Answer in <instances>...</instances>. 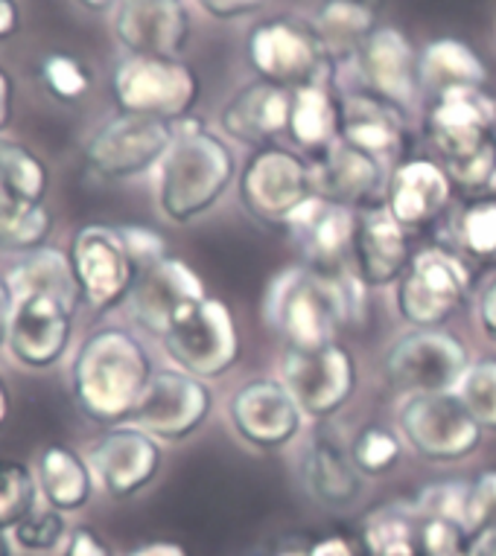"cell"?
Returning <instances> with one entry per match:
<instances>
[{
    "instance_id": "1",
    "label": "cell",
    "mask_w": 496,
    "mask_h": 556,
    "mask_svg": "<svg viewBox=\"0 0 496 556\" xmlns=\"http://www.w3.org/2000/svg\"><path fill=\"white\" fill-rule=\"evenodd\" d=\"M156 370L147 344L135 329L102 324L76 344L67 382L85 420L109 429L132 420Z\"/></svg>"
},
{
    "instance_id": "2",
    "label": "cell",
    "mask_w": 496,
    "mask_h": 556,
    "mask_svg": "<svg viewBox=\"0 0 496 556\" xmlns=\"http://www.w3.org/2000/svg\"><path fill=\"white\" fill-rule=\"evenodd\" d=\"M237 175L228 140L190 114L175 123L173 147L156 169L158 211L173 225H190L225 199Z\"/></svg>"
},
{
    "instance_id": "3",
    "label": "cell",
    "mask_w": 496,
    "mask_h": 556,
    "mask_svg": "<svg viewBox=\"0 0 496 556\" xmlns=\"http://www.w3.org/2000/svg\"><path fill=\"white\" fill-rule=\"evenodd\" d=\"M357 274H322L310 265H293L275 274L263 301V318L289 350H322L339 341L354 318Z\"/></svg>"
},
{
    "instance_id": "4",
    "label": "cell",
    "mask_w": 496,
    "mask_h": 556,
    "mask_svg": "<svg viewBox=\"0 0 496 556\" xmlns=\"http://www.w3.org/2000/svg\"><path fill=\"white\" fill-rule=\"evenodd\" d=\"M199 97V74L170 55H123L111 74V100L123 114L178 123L194 114Z\"/></svg>"
},
{
    "instance_id": "5",
    "label": "cell",
    "mask_w": 496,
    "mask_h": 556,
    "mask_svg": "<svg viewBox=\"0 0 496 556\" xmlns=\"http://www.w3.org/2000/svg\"><path fill=\"white\" fill-rule=\"evenodd\" d=\"M239 204L251 219L284 228L303 204L315 199L313 161L286 147L251 149L237 175Z\"/></svg>"
},
{
    "instance_id": "6",
    "label": "cell",
    "mask_w": 496,
    "mask_h": 556,
    "mask_svg": "<svg viewBox=\"0 0 496 556\" xmlns=\"http://www.w3.org/2000/svg\"><path fill=\"white\" fill-rule=\"evenodd\" d=\"M397 431L414 455L432 464L468 460L485 443V429L456 391L400 396Z\"/></svg>"
},
{
    "instance_id": "7",
    "label": "cell",
    "mask_w": 496,
    "mask_h": 556,
    "mask_svg": "<svg viewBox=\"0 0 496 556\" xmlns=\"http://www.w3.org/2000/svg\"><path fill=\"white\" fill-rule=\"evenodd\" d=\"M470 350L447 327H409L388 344L383 374L397 396L450 393L470 367Z\"/></svg>"
},
{
    "instance_id": "8",
    "label": "cell",
    "mask_w": 496,
    "mask_h": 556,
    "mask_svg": "<svg viewBox=\"0 0 496 556\" xmlns=\"http://www.w3.org/2000/svg\"><path fill=\"white\" fill-rule=\"evenodd\" d=\"M161 346L173 367L204 382L228 376L243 353L234 309L213 294L182 312L161 338Z\"/></svg>"
},
{
    "instance_id": "9",
    "label": "cell",
    "mask_w": 496,
    "mask_h": 556,
    "mask_svg": "<svg viewBox=\"0 0 496 556\" xmlns=\"http://www.w3.org/2000/svg\"><path fill=\"white\" fill-rule=\"evenodd\" d=\"M246 59L260 83L281 85L289 91L327 83L333 71V62L324 53L310 21L293 15H272L248 29Z\"/></svg>"
},
{
    "instance_id": "10",
    "label": "cell",
    "mask_w": 496,
    "mask_h": 556,
    "mask_svg": "<svg viewBox=\"0 0 496 556\" xmlns=\"http://www.w3.org/2000/svg\"><path fill=\"white\" fill-rule=\"evenodd\" d=\"M173 140L175 123L117 111L88 135L83 161L100 181H135L140 175L156 173Z\"/></svg>"
},
{
    "instance_id": "11",
    "label": "cell",
    "mask_w": 496,
    "mask_h": 556,
    "mask_svg": "<svg viewBox=\"0 0 496 556\" xmlns=\"http://www.w3.org/2000/svg\"><path fill=\"white\" fill-rule=\"evenodd\" d=\"M470 265L459 251L430 245L414 251L395 286V309L409 327H444L468 303Z\"/></svg>"
},
{
    "instance_id": "12",
    "label": "cell",
    "mask_w": 496,
    "mask_h": 556,
    "mask_svg": "<svg viewBox=\"0 0 496 556\" xmlns=\"http://www.w3.org/2000/svg\"><path fill=\"white\" fill-rule=\"evenodd\" d=\"M67 254L74 263L85 306L94 315H109L129 303L140 268L123 242L120 225L88 222L76 228Z\"/></svg>"
},
{
    "instance_id": "13",
    "label": "cell",
    "mask_w": 496,
    "mask_h": 556,
    "mask_svg": "<svg viewBox=\"0 0 496 556\" xmlns=\"http://www.w3.org/2000/svg\"><path fill=\"white\" fill-rule=\"evenodd\" d=\"M418 55L421 50H414L406 33L392 24H380L365 45L359 47V53L339 67H350L354 74V85L348 91L374 93L377 100L395 105L409 117L423 102Z\"/></svg>"
},
{
    "instance_id": "14",
    "label": "cell",
    "mask_w": 496,
    "mask_h": 556,
    "mask_svg": "<svg viewBox=\"0 0 496 556\" xmlns=\"http://www.w3.org/2000/svg\"><path fill=\"white\" fill-rule=\"evenodd\" d=\"M281 382L301 405L307 420L324 422L336 417L357 391V358L339 341L322 350L284 346Z\"/></svg>"
},
{
    "instance_id": "15",
    "label": "cell",
    "mask_w": 496,
    "mask_h": 556,
    "mask_svg": "<svg viewBox=\"0 0 496 556\" xmlns=\"http://www.w3.org/2000/svg\"><path fill=\"white\" fill-rule=\"evenodd\" d=\"M97 490L114 502H129L156 483L164 466V443L135 422L102 429L85 452Z\"/></svg>"
},
{
    "instance_id": "16",
    "label": "cell",
    "mask_w": 496,
    "mask_h": 556,
    "mask_svg": "<svg viewBox=\"0 0 496 556\" xmlns=\"http://www.w3.org/2000/svg\"><path fill=\"white\" fill-rule=\"evenodd\" d=\"M423 135L444 166L464 164L494 147L496 100L485 88L423 102Z\"/></svg>"
},
{
    "instance_id": "17",
    "label": "cell",
    "mask_w": 496,
    "mask_h": 556,
    "mask_svg": "<svg viewBox=\"0 0 496 556\" xmlns=\"http://www.w3.org/2000/svg\"><path fill=\"white\" fill-rule=\"evenodd\" d=\"M211 410V382L184 374L178 367H161L149 379L129 422L161 443H184L202 429Z\"/></svg>"
},
{
    "instance_id": "18",
    "label": "cell",
    "mask_w": 496,
    "mask_h": 556,
    "mask_svg": "<svg viewBox=\"0 0 496 556\" xmlns=\"http://www.w3.org/2000/svg\"><path fill=\"white\" fill-rule=\"evenodd\" d=\"M228 422L251 448L277 452L301 434L307 417L281 376H258L231 393Z\"/></svg>"
},
{
    "instance_id": "19",
    "label": "cell",
    "mask_w": 496,
    "mask_h": 556,
    "mask_svg": "<svg viewBox=\"0 0 496 556\" xmlns=\"http://www.w3.org/2000/svg\"><path fill=\"white\" fill-rule=\"evenodd\" d=\"M76 315L65 303L47 294H21L12 312L7 356L29 374H45L62 365L74 346Z\"/></svg>"
},
{
    "instance_id": "20",
    "label": "cell",
    "mask_w": 496,
    "mask_h": 556,
    "mask_svg": "<svg viewBox=\"0 0 496 556\" xmlns=\"http://www.w3.org/2000/svg\"><path fill=\"white\" fill-rule=\"evenodd\" d=\"M109 18L111 36L126 55L182 59L194 36L187 0H117Z\"/></svg>"
},
{
    "instance_id": "21",
    "label": "cell",
    "mask_w": 496,
    "mask_h": 556,
    "mask_svg": "<svg viewBox=\"0 0 496 556\" xmlns=\"http://www.w3.org/2000/svg\"><path fill=\"white\" fill-rule=\"evenodd\" d=\"M204 298H208V289L199 271L190 263H184L182 256L170 254L161 263L140 271L126 309L135 327L161 341L175 318Z\"/></svg>"
},
{
    "instance_id": "22",
    "label": "cell",
    "mask_w": 496,
    "mask_h": 556,
    "mask_svg": "<svg viewBox=\"0 0 496 556\" xmlns=\"http://www.w3.org/2000/svg\"><path fill=\"white\" fill-rule=\"evenodd\" d=\"M357 222V211L315 195L295 213V219L286 225V233L301 251L303 265L322 274H348L354 271L350 263H354Z\"/></svg>"
},
{
    "instance_id": "23",
    "label": "cell",
    "mask_w": 496,
    "mask_h": 556,
    "mask_svg": "<svg viewBox=\"0 0 496 556\" xmlns=\"http://www.w3.org/2000/svg\"><path fill=\"white\" fill-rule=\"evenodd\" d=\"M313 175L315 192L322 199L362 213L383 207L392 169L377 157L336 140L324 155L313 161Z\"/></svg>"
},
{
    "instance_id": "24",
    "label": "cell",
    "mask_w": 496,
    "mask_h": 556,
    "mask_svg": "<svg viewBox=\"0 0 496 556\" xmlns=\"http://www.w3.org/2000/svg\"><path fill=\"white\" fill-rule=\"evenodd\" d=\"M452 178L442 161L432 157H406L392 166L386 187V211L412 230L430 228L447 213L452 201Z\"/></svg>"
},
{
    "instance_id": "25",
    "label": "cell",
    "mask_w": 496,
    "mask_h": 556,
    "mask_svg": "<svg viewBox=\"0 0 496 556\" xmlns=\"http://www.w3.org/2000/svg\"><path fill=\"white\" fill-rule=\"evenodd\" d=\"M412 242L409 230L383 207L362 211L357 222V239H354V274L368 289H386L397 286L404 271L412 263Z\"/></svg>"
},
{
    "instance_id": "26",
    "label": "cell",
    "mask_w": 496,
    "mask_h": 556,
    "mask_svg": "<svg viewBox=\"0 0 496 556\" xmlns=\"http://www.w3.org/2000/svg\"><path fill=\"white\" fill-rule=\"evenodd\" d=\"M289 114L293 91L255 79L222 105L216 123L222 137H231L248 149H263L272 147L277 137H286Z\"/></svg>"
},
{
    "instance_id": "27",
    "label": "cell",
    "mask_w": 496,
    "mask_h": 556,
    "mask_svg": "<svg viewBox=\"0 0 496 556\" xmlns=\"http://www.w3.org/2000/svg\"><path fill=\"white\" fill-rule=\"evenodd\" d=\"M339 140L348 147L377 157L383 164H400L406 147V114L377 100L374 93H342Z\"/></svg>"
},
{
    "instance_id": "28",
    "label": "cell",
    "mask_w": 496,
    "mask_h": 556,
    "mask_svg": "<svg viewBox=\"0 0 496 556\" xmlns=\"http://www.w3.org/2000/svg\"><path fill=\"white\" fill-rule=\"evenodd\" d=\"M33 469H36L41 504L65 516L85 510L97 495V478H94L88 457L67 443H59V440L45 443L38 448Z\"/></svg>"
},
{
    "instance_id": "29",
    "label": "cell",
    "mask_w": 496,
    "mask_h": 556,
    "mask_svg": "<svg viewBox=\"0 0 496 556\" xmlns=\"http://www.w3.org/2000/svg\"><path fill=\"white\" fill-rule=\"evenodd\" d=\"M421 67L423 102L452 91H476L487 88V67L482 55L461 38H432L418 55Z\"/></svg>"
},
{
    "instance_id": "30",
    "label": "cell",
    "mask_w": 496,
    "mask_h": 556,
    "mask_svg": "<svg viewBox=\"0 0 496 556\" xmlns=\"http://www.w3.org/2000/svg\"><path fill=\"white\" fill-rule=\"evenodd\" d=\"M310 27L322 41L333 67L350 62L380 27L374 0H322L310 15Z\"/></svg>"
},
{
    "instance_id": "31",
    "label": "cell",
    "mask_w": 496,
    "mask_h": 556,
    "mask_svg": "<svg viewBox=\"0 0 496 556\" xmlns=\"http://www.w3.org/2000/svg\"><path fill=\"white\" fill-rule=\"evenodd\" d=\"M342 100L331 91L327 83H313L293 91V114L286 137L293 140L298 152L324 155L339 140Z\"/></svg>"
},
{
    "instance_id": "32",
    "label": "cell",
    "mask_w": 496,
    "mask_h": 556,
    "mask_svg": "<svg viewBox=\"0 0 496 556\" xmlns=\"http://www.w3.org/2000/svg\"><path fill=\"white\" fill-rule=\"evenodd\" d=\"M7 274H10L15 298H21V294H47V298H55V301L65 303L67 309L74 312L85 306L83 289H79V280H76L67 248H38L33 254L18 256Z\"/></svg>"
},
{
    "instance_id": "33",
    "label": "cell",
    "mask_w": 496,
    "mask_h": 556,
    "mask_svg": "<svg viewBox=\"0 0 496 556\" xmlns=\"http://www.w3.org/2000/svg\"><path fill=\"white\" fill-rule=\"evenodd\" d=\"M303 483L324 507H350L362 493L350 452L327 440H313L303 452Z\"/></svg>"
},
{
    "instance_id": "34",
    "label": "cell",
    "mask_w": 496,
    "mask_h": 556,
    "mask_svg": "<svg viewBox=\"0 0 496 556\" xmlns=\"http://www.w3.org/2000/svg\"><path fill=\"white\" fill-rule=\"evenodd\" d=\"M55 213L47 201H18L0 195V254L27 256L50 245Z\"/></svg>"
},
{
    "instance_id": "35",
    "label": "cell",
    "mask_w": 496,
    "mask_h": 556,
    "mask_svg": "<svg viewBox=\"0 0 496 556\" xmlns=\"http://www.w3.org/2000/svg\"><path fill=\"white\" fill-rule=\"evenodd\" d=\"M53 175L36 149L24 140L0 135V195L18 201H47Z\"/></svg>"
},
{
    "instance_id": "36",
    "label": "cell",
    "mask_w": 496,
    "mask_h": 556,
    "mask_svg": "<svg viewBox=\"0 0 496 556\" xmlns=\"http://www.w3.org/2000/svg\"><path fill=\"white\" fill-rule=\"evenodd\" d=\"M452 239H456L461 256L496 268V195H482V199L470 201L456 216Z\"/></svg>"
},
{
    "instance_id": "37",
    "label": "cell",
    "mask_w": 496,
    "mask_h": 556,
    "mask_svg": "<svg viewBox=\"0 0 496 556\" xmlns=\"http://www.w3.org/2000/svg\"><path fill=\"white\" fill-rule=\"evenodd\" d=\"M41 504L33 464L0 457V530L12 533Z\"/></svg>"
},
{
    "instance_id": "38",
    "label": "cell",
    "mask_w": 496,
    "mask_h": 556,
    "mask_svg": "<svg viewBox=\"0 0 496 556\" xmlns=\"http://www.w3.org/2000/svg\"><path fill=\"white\" fill-rule=\"evenodd\" d=\"M348 452L359 475L380 478V475L392 472L400 455H404V438H400V431L374 422V426H365V429L357 431V438L350 440Z\"/></svg>"
},
{
    "instance_id": "39",
    "label": "cell",
    "mask_w": 496,
    "mask_h": 556,
    "mask_svg": "<svg viewBox=\"0 0 496 556\" xmlns=\"http://www.w3.org/2000/svg\"><path fill=\"white\" fill-rule=\"evenodd\" d=\"M71 530H74V525L67 521L65 513L53 510V507H47V504H38L27 519L21 521V525H15V530H12V542H15V547H18L21 554H59V551L65 547Z\"/></svg>"
},
{
    "instance_id": "40",
    "label": "cell",
    "mask_w": 496,
    "mask_h": 556,
    "mask_svg": "<svg viewBox=\"0 0 496 556\" xmlns=\"http://www.w3.org/2000/svg\"><path fill=\"white\" fill-rule=\"evenodd\" d=\"M41 83L47 93L62 105L83 102L94 88L91 67L71 53H50L41 62Z\"/></svg>"
},
{
    "instance_id": "41",
    "label": "cell",
    "mask_w": 496,
    "mask_h": 556,
    "mask_svg": "<svg viewBox=\"0 0 496 556\" xmlns=\"http://www.w3.org/2000/svg\"><path fill=\"white\" fill-rule=\"evenodd\" d=\"M456 393L482 429L496 431V356L473 358Z\"/></svg>"
},
{
    "instance_id": "42",
    "label": "cell",
    "mask_w": 496,
    "mask_h": 556,
    "mask_svg": "<svg viewBox=\"0 0 496 556\" xmlns=\"http://www.w3.org/2000/svg\"><path fill=\"white\" fill-rule=\"evenodd\" d=\"M365 542L371 556H421V536L414 533L409 519L395 513H380L368 521Z\"/></svg>"
},
{
    "instance_id": "43",
    "label": "cell",
    "mask_w": 496,
    "mask_h": 556,
    "mask_svg": "<svg viewBox=\"0 0 496 556\" xmlns=\"http://www.w3.org/2000/svg\"><path fill=\"white\" fill-rule=\"evenodd\" d=\"M120 233H123V242L129 248L132 260L138 263L140 271L149 268V265L161 263L164 256H170V242L156 228H147V225H120Z\"/></svg>"
},
{
    "instance_id": "44",
    "label": "cell",
    "mask_w": 496,
    "mask_h": 556,
    "mask_svg": "<svg viewBox=\"0 0 496 556\" xmlns=\"http://www.w3.org/2000/svg\"><path fill=\"white\" fill-rule=\"evenodd\" d=\"M59 556H117L114 554V547L106 542V539L97 533L88 525H76L71 530V536H67L65 547L59 551Z\"/></svg>"
},
{
    "instance_id": "45",
    "label": "cell",
    "mask_w": 496,
    "mask_h": 556,
    "mask_svg": "<svg viewBox=\"0 0 496 556\" xmlns=\"http://www.w3.org/2000/svg\"><path fill=\"white\" fill-rule=\"evenodd\" d=\"M194 3L213 21H239L255 15L266 0H194Z\"/></svg>"
},
{
    "instance_id": "46",
    "label": "cell",
    "mask_w": 496,
    "mask_h": 556,
    "mask_svg": "<svg viewBox=\"0 0 496 556\" xmlns=\"http://www.w3.org/2000/svg\"><path fill=\"white\" fill-rule=\"evenodd\" d=\"M476 324L482 329V336L491 344H496V274L476 294Z\"/></svg>"
},
{
    "instance_id": "47",
    "label": "cell",
    "mask_w": 496,
    "mask_h": 556,
    "mask_svg": "<svg viewBox=\"0 0 496 556\" xmlns=\"http://www.w3.org/2000/svg\"><path fill=\"white\" fill-rule=\"evenodd\" d=\"M15 289H12L10 274L0 271V350H7V338H10L12 312H15Z\"/></svg>"
},
{
    "instance_id": "48",
    "label": "cell",
    "mask_w": 496,
    "mask_h": 556,
    "mask_svg": "<svg viewBox=\"0 0 496 556\" xmlns=\"http://www.w3.org/2000/svg\"><path fill=\"white\" fill-rule=\"evenodd\" d=\"M12 114H15V76L10 74V67L0 64V135L10 131Z\"/></svg>"
},
{
    "instance_id": "49",
    "label": "cell",
    "mask_w": 496,
    "mask_h": 556,
    "mask_svg": "<svg viewBox=\"0 0 496 556\" xmlns=\"http://www.w3.org/2000/svg\"><path fill=\"white\" fill-rule=\"evenodd\" d=\"M21 21H24V12H21L18 0H0V45L18 36Z\"/></svg>"
},
{
    "instance_id": "50",
    "label": "cell",
    "mask_w": 496,
    "mask_h": 556,
    "mask_svg": "<svg viewBox=\"0 0 496 556\" xmlns=\"http://www.w3.org/2000/svg\"><path fill=\"white\" fill-rule=\"evenodd\" d=\"M123 556H190V554H187V547H184L182 542H173V539H152V542L135 545Z\"/></svg>"
},
{
    "instance_id": "51",
    "label": "cell",
    "mask_w": 496,
    "mask_h": 556,
    "mask_svg": "<svg viewBox=\"0 0 496 556\" xmlns=\"http://www.w3.org/2000/svg\"><path fill=\"white\" fill-rule=\"evenodd\" d=\"M307 556H354L350 545L345 539L333 536V539H322L319 545H313V551Z\"/></svg>"
},
{
    "instance_id": "52",
    "label": "cell",
    "mask_w": 496,
    "mask_h": 556,
    "mask_svg": "<svg viewBox=\"0 0 496 556\" xmlns=\"http://www.w3.org/2000/svg\"><path fill=\"white\" fill-rule=\"evenodd\" d=\"M12 410H15V400H12V388H10V382L3 379V374H0V431L10 426Z\"/></svg>"
},
{
    "instance_id": "53",
    "label": "cell",
    "mask_w": 496,
    "mask_h": 556,
    "mask_svg": "<svg viewBox=\"0 0 496 556\" xmlns=\"http://www.w3.org/2000/svg\"><path fill=\"white\" fill-rule=\"evenodd\" d=\"M470 556H496V533H479Z\"/></svg>"
},
{
    "instance_id": "54",
    "label": "cell",
    "mask_w": 496,
    "mask_h": 556,
    "mask_svg": "<svg viewBox=\"0 0 496 556\" xmlns=\"http://www.w3.org/2000/svg\"><path fill=\"white\" fill-rule=\"evenodd\" d=\"M76 3H79V7L88 12H111L117 0H76Z\"/></svg>"
},
{
    "instance_id": "55",
    "label": "cell",
    "mask_w": 496,
    "mask_h": 556,
    "mask_svg": "<svg viewBox=\"0 0 496 556\" xmlns=\"http://www.w3.org/2000/svg\"><path fill=\"white\" fill-rule=\"evenodd\" d=\"M15 554H18V547H15V542H12V533L0 530V556H15Z\"/></svg>"
},
{
    "instance_id": "56",
    "label": "cell",
    "mask_w": 496,
    "mask_h": 556,
    "mask_svg": "<svg viewBox=\"0 0 496 556\" xmlns=\"http://www.w3.org/2000/svg\"><path fill=\"white\" fill-rule=\"evenodd\" d=\"M281 556H301V554H281Z\"/></svg>"
},
{
    "instance_id": "57",
    "label": "cell",
    "mask_w": 496,
    "mask_h": 556,
    "mask_svg": "<svg viewBox=\"0 0 496 556\" xmlns=\"http://www.w3.org/2000/svg\"><path fill=\"white\" fill-rule=\"evenodd\" d=\"M494 149H496V135H494Z\"/></svg>"
}]
</instances>
